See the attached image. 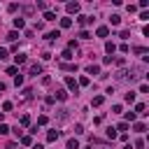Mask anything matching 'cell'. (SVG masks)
Returning a JSON list of instances; mask_svg holds the SVG:
<instances>
[{"label": "cell", "instance_id": "1", "mask_svg": "<svg viewBox=\"0 0 149 149\" xmlns=\"http://www.w3.org/2000/svg\"><path fill=\"white\" fill-rule=\"evenodd\" d=\"M65 86L72 91V93H77L79 91V86H77V81H74V77H65Z\"/></svg>", "mask_w": 149, "mask_h": 149}, {"label": "cell", "instance_id": "2", "mask_svg": "<svg viewBox=\"0 0 149 149\" xmlns=\"http://www.w3.org/2000/svg\"><path fill=\"white\" fill-rule=\"evenodd\" d=\"M65 9H68V14H79V2H68Z\"/></svg>", "mask_w": 149, "mask_h": 149}, {"label": "cell", "instance_id": "3", "mask_svg": "<svg viewBox=\"0 0 149 149\" xmlns=\"http://www.w3.org/2000/svg\"><path fill=\"white\" fill-rule=\"evenodd\" d=\"M95 35H98V37H107V35H109V28H107V26H98Z\"/></svg>", "mask_w": 149, "mask_h": 149}, {"label": "cell", "instance_id": "4", "mask_svg": "<svg viewBox=\"0 0 149 149\" xmlns=\"http://www.w3.org/2000/svg\"><path fill=\"white\" fill-rule=\"evenodd\" d=\"M58 137H61V133H58V130H49V133H47V142H56Z\"/></svg>", "mask_w": 149, "mask_h": 149}, {"label": "cell", "instance_id": "5", "mask_svg": "<svg viewBox=\"0 0 149 149\" xmlns=\"http://www.w3.org/2000/svg\"><path fill=\"white\" fill-rule=\"evenodd\" d=\"M28 72H30V74H35V77H37V74H40V72H42V65H40V63H33V65H30V70H28Z\"/></svg>", "mask_w": 149, "mask_h": 149}, {"label": "cell", "instance_id": "6", "mask_svg": "<svg viewBox=\"0 0 149 149\" xmlns=\"http://www.w3.org/2000/svg\"><path fill=\"white\" fill-rule=\"evenodd\" d=\"M44 37H47V40L51 42V40H58V37H61V33H58V30H51V33H47Z\"/></svg>", "mask_w": 149, "mask_h": 149}, {"label": "cell", "instance_id": "7", "mask_svg": "<svg viewBox=\"0 0 149 149\" xmlns=\"http://www.w3.org/2000/svg\"><path fill=\"white\" fill-rule=\"evenodd\" d=\"M14 63H16V65H23V63H26V54H16V56H14Z\"/></svg>", "mask_w": 149, "mask_h": 149}, {"label": "cell", "instance_id": "8", "mask_svg": "<svg viewBox=\"0 0 149 149\" xmlns=\"http://www.w3.org/2000/svg\"><path fill=\"white\" fill-rule=\"evenodd\" d=\"M91 21H93V19H91V16H84V14H81V16H79V26H88V23H91Z\"/></svg>", "mask_w": 149, "mask_h": 149}, {"label": "cell", "instance_id": "9", "mask_svg": "<svg viewBox=\"0 0 149 149\" xmlns=\"http://www.w3.org/2000/svg\"><path fill=\"white\" fill-rule=\"evenodd\" d=\"M105 49H107V54L112 56V54L116 51V44H114V42H107V44H105Z\"/></svg>", "mask_w": 149, "mask_h": 149}, {"label": "cell", "instance_id": "10", "mask_svg": "<svg viewBox=\"0 0 149 149\" xmlns=\"http://www.w3.org/2000/svg\"><path fill=\"white\" fill-rule=\"evenodd\" d=\"M61 58H63V61H72L74 56H72V51H70V49H65V51L61 54Z\"/></svg>", "mask_w": 149, "mask_h": 149}, {"label": "cell", "instance_id": "11", "mask_svg": "<svg viewBox=\"0 0 149 149\" xmlns=\"http://www.w3.org/2000/svg\"><path fill=\"white\" fill-rule=\"evenodd\" d=\"M86 72H88V74H98V72H100V65H88Z\"/></svg>", "mask_w": 149, "mask_h": 149}, {"label": "cell", "instance_id": "12", "mask_svg": "<svg viewBox=\"0 0 149 149\" xmlns=\"http://www.w3.org/2000/svg\"><path fill=\"white\" fill-rule=\"evenodd\" d=\"M144 128H147V126H144V123H140V121H135V123H133V130H137V133H144Z\"/></svg>", "mask_w": 149, "mask_h": 149}, {"label": "cell", "instance_id": "13", "mask_svg": "<svg viewBox=\"0 0 149 149\" xmlns=\"http://www.w3.org/2000/svg\"><path fill=\"white\" fill-rule=\"evenodd\" d=\"M68 149H79V142H77L74 137H70V140H68Z\"/></svg>", "mask_w": 149, "mask_h": 149}, {"label": "cell", "instance_id": "14", "mask_svg": "<svg viewBox=\"0 0 149 149\" xmlns=\"http://www.w3.org/2000/svg\"><path fill=\"white\" fill-rule=\"evenodd\" d=\"M44 21H56V14L47 9V12H44Z\"/></svg>", "mask_w": 149, "mask_h": 149}, {"label": "cell", "instance_id": "15", "mask_svg": "<svg viewBox=\"0 0 149 149\" xmlns=\"http://www.w3.org/2000/svg\"><path fill=\"white\" fill-rule=\"evenodd\" d=\"M109 21H112V26H119V23H121V16H119V14H112Z\"/></svg>", "mask_w": 149, "mask_h": 149}, {"label": "cell", "instance_id": "16", "mask_svg": "<svg viewBox=\"0 0 149 149\" xmlns=\"http://www.w3.org/2000/svg\"><path fill=\"white\" fill-rule=\"evenodd\" d=\"M70 26H72V19H68V16L61 19V28H70Z\"/></svg>", "mask_w": 149, "mask_h": 149}, {"label": "cell", "instance_id": "17", "mask_svg": "<svg viewBox=\"0 0 149 149\" xmlns=\"http://www.w3.org/2000/svg\"><path fill=\"white\" fill-rule=\"evenodd\" d=\"M56 98H58V100H65V98H68L65 88H58V91H56Z\"/></svg>", "mask_w": 149, "mask_h": 149}, {"label": "cell", "instance_id": "18", "mask_svg": "<svg viewBox=\"0 0 149 149\" xmlns=\"http://www.w3.org/2000/svg\"><path fill=\"white\" fill-rule=\"evenodd\" d=\"M102 100H105V98H102V95H95V98H93V102H91V105H93V107H100V105H102Z\"/></svg>", "mask_w": 149, "mask_h": 149}, {"label": "cell", "instance_id": "19", "mask_svg": "<svg viewBox=\"0 0 149 149\" xmlns=\"http://www.w3.org/2000/svg\"><path fill=\"white\" fill-rule=\"evenodd\" d=\"M144 109H147V107H144L142 102H137V105H135V114H147Z\"/></svg>", "mask_w": 149, "mask_h": 149}, {"label": "cell", "instance_id": "20", "mask_svg": "<svg viewBox=\"0 0 149 149\" xmlns=\"http://www.w3.org/2000/svg\"><path fill=\"white\" fill-rule=\"evenodd\" d=\"M7 40H9V42H16V40H19V33H16V30H12V33L7 35Z\"/></svg>", "mask_w": 149, "mask_h": 149}, {"label": "cell", "instance_id": "21", "mask_svg": "<svg viewBox=\"0 0 149 149\" xmlns=\"http://www.w3.org/2000/svg\"><path fill=\"white\" fill-rule=\"evenodd\" d=\"M135 116H137L135 112H126V123H130V121H135Z\"/></svg>", "mask_w": 149, "mask_h": 149}, {"label": "cell", "instance_id": "22", "mask_svg": "<svg viewBox=\"0 0 149 149\" xmlns=\"http://www.w3.org/2000/svg\"><path fill=\"white\" fill-rule=\"evenodd\" d=\"M23 26H26L23 19H14V28H23Z\"/></svg>", "mask_w": 149, "mask_h": 149}, {"label": "cell", "instance_id": "23", "mask_svg": "<svg viewBox=\"0 0 149 149\" xmlns=\"http://www.w3.org/2000/svg\"><path fill=\"white\" fill-rule=\"evenodd\" d=\"M16 72H19L16 65H9V68H7V74H14V77H16Z\"/></svg>", "mask_w": 149, "mask_h": 149}, {"label": "cell", "instance_id": "24", "mask_svg": "<svg viewBox=\"0 0 149 149\" xmlns=\"http://www.w3.org/2000/svg\"><path fill=\"white\" fill-rule=\"evenodd\" d=\"M77 86H88V77H79V81H77Z\"/></svg>", "mask_w": 149, "mask_h": 149}, {"label": "cell", "instance_id": "25", "mask_svg": "<svg viewBox=\"0 0 149 149\" xmlns=\"http://www.w3.org/2000/svg\"><path fill=\"white\" fill-rule=\"evenodd\" d=\"M58 119L65 121V119H68V109H58Z\"/></svg>", "mask_w": 149, "mask_h": 149}, {"label": "cell", "instance_id": "26", "mask_svg": "<svg viewBox=\"0 0 149 149\" xmlns=\"http://www.w3.org/2000/svg\"><path fill=\"white\" fill-rule=\"evenodd\" d=\"M21 144H33V137H30V135H23V137H21Z\"/></svg>", "mask_w": 149, "mask_h": 149}, {"label": "cell", "instance_id": "27", "mask_svg": "<svg viewBox=\"0 0 149 149\" xmlns=\"http://www.w3.org/2000/svg\"><path fill=\"white\" fill-rule=\"evenodd\" d=\"M61 68H63V70H77L74 63H65V65H61Z\"/></svg>", "mask_w": 149, "mask_h": 149}, {"label": "cell", "instance_id": "28", "mask_svg": "<svg viewBox=\"0 0 149 149\" xmlns=\"http://www.w3.org/2000/svg\"><path fill=\"white\" fill-rule=\"evenodd\" d=\"M14 84L21 86V84H23V74H16V77H14Z\"/></svg>", "mask_w": 149, "mask_h": 149}, {"label": "cell", "instance_id": "29", "mask_svg": "<svg viewBox=\"0 0 149 149\" xmlns=\"http://www.w3.org/2000/svg\"><path fill=\"white\" fill-rule=\"evenodd\" d=\"M126 102H135V93H133V91L126 93Z\"/></svg>", "mask_w": 149, "mask_h": 149}, {"label": "cell", "instance_id": "30", "mask_svg": "<svg viewBox=\"0 0 149 149\" xmlns=\"http://www.w3.org/2000/svg\"><path fill=\"white\" fill-rule=\"evenodd\" d=\"M12 107H14V105H12L9 100H7V102H2V109H5V112H12Z\"/></svg>", "mask_w": 149, "mask_h": 149}, {"label": "cell", "instance_id": "31", "mask_svg": "<svg viewBox=\"0 0 149 149\" xmlns=\"http://www.w3.org/2000/svg\"><path fill=\"white\" fill-rule=\"evenodd\" d=\"M28 123H30V116L23 114V116H21V126H28Z\"/></svg>", "mask_w": 149, "mask_h": 149}, {"label": "cell", "instance_id": "32", "mask_svg": "<svg viewBox=\"0 0 149 149\" xmlns=\"http://www.w3.org/2000/svg\"><path fill=\"white\" fill-rule=\"evenodd\" d=\"M114 130H128V123H126V121H121V123H119Z\"/></svg>", "mask_w": 149, "mask_h": 149}, {"label": "cell", "instance_id": "33", "mask_svg": "<svg viewBox=\"0 0 149 149\" xmlns=\"http://www.w3.org/2000/svg\"><path fill=\"white\" fill-rule=\"evenodd\" d=\"M9 133V126H5V123H0V135H7Z\"/></svg>", "mask_w": 149, "mask_h": 149}, {"label": "cell", "instance_id": "34", "mask_svg": "<svg viewBox=\"0 0 149 149\" xmlns=\"http://www.w3.org/2000/svg\"><path fill=\"white\" fill-rule=\"evenodd\" d=\"M107 137H109V140H114V137H116V130H114V128H109V130H107Z\"/></svg>", "mask_w": 149, "mask_h": 149}, {"label": "cell", "instance_id": "35", "mask_svg": "<svg viewBox=\"0 0 149 149\" xmlns=\"http://www.w3.org/2000/svg\"><path fill=\"white\" fill-rule=\"evenodd\" d=\"M47 121H49V119H47V116H40V119H37V126H44V123H47Z\"/></svg>", "mask_w": 149, "mask_h": 149}, {"label": "cell", "instance_id": "36", "mask_svg": "<svg viewBox=\"0 0 149 149\" xmlns=\"http://www.w3.org/2000/svg\"><path fill=\"white\" fill-rule=\"evenodd\" d=\"M5 58H7V49H2V47H0V61H5Z\"/></svg>", "mask_w": 149, "mask_h": 149}, {"label": "cell", "instance_id": "37", "mask_svg": "<svg viewBox=\"0 0 149 149\" xmlns=\"http://www.w3.org/2000/svg\"><path fill=\"white\" fill-rule=\"evenodd\" d=\"M7 149H19V144H14V142H12V144H9Z\"/></svg>", "mask_w": 149, "mask_h": 149}, {"label": "cell", "instance_id": "38", "mask_svg": "<svg viewBox=\"0 0 149 149\" xmlns=\"http://www.w3.org/2000/svg\"><path fill=\"white\" fill-rule=\"evenodd\" d=\"M5 88H7V86H5V84H2V81H0V93H2V91H5Z\"/></svg>", "mask_w": 149, "mask_h": 149}]
</instances>
